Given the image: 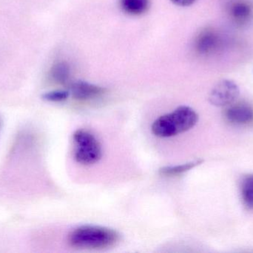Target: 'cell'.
I'll return each mask as SVG.
<instances>
[{
	"instance_id": "2",
	"label": "cell",
	"mask_w": 253,
	"mask_h": 253,
	"mask_svg": "<svg viewBox=\"0 0 253 253\" xmlns=\"http://www.w3.org/2000/svg\"><path fill=\"white\" fill-rule=\"evenodd\" d=\"M199 115L191 107H178L169 114L161 116L152 125V132L159 138H170L194 127Z\"/></svg>"
},
{
	"instance_id": "5",
	"label": "cell",
	"mask_w": 253,
	"mask_h": 253,
	"mask_svg": "<svg viewBox=\"0 0 253 253\" xmlns=\"http://www.w3.org/2000/svg\"><path fill=\"white\" fill-rule=\"evenodd\" d=\"M224 117L235 126H248L253 123V108L247 103L230 104L224 111Z\"/></svg>"
},
{
	"instance_id": "6",
	"label": "cell",
	"mask_w": 253,
	"mask_h": 253,
	"mask_svg": "<svg viewBox=\"0 0 253 253\" xmlns=\"http://www.w3.org/2000/svg\"><path fill=\"white\" fill-rule=\"evenodd\" d=\"M69 92L76 100L84 101L100 97L106 92V89L87 82L78 80L71 83Z\"/></svg>"
},
{
	"instance_id": "13",
	"label": "cell",
	"mask_w": 253,
	"mask_h": 253,
	"mask_svg": "<svg viewBox=\"0 0 253 253\" xmlns=\"http://www.w3.org/2000/svg\"><path fill=\"white\" fill-rule=\"evenodd\" d=\"M70 95V92L65 90L52 91L44 94L42 96L44 101L50 102H62L66 101Z\"/></svg>"
},
{
	"instance_id": "12",
	"label": "cell",
	"mask_w": 253,
	"mask_h": 253,
	"mask_svg": "<svg viewBox=\"0 0 253 253\" xmlns=\"http://www.w3.org/2000/svg\"><path fill=\"white\" fill-rule=\"evenodd\" d=\"M230 13L236 22H245L251 16V9L246 3L236 2L232 6Z\"/></svg>"
},
{
	"instance_id": "7",
	"label": "cell",
	"mask_w": 253,
	"mask_h": 253,
	"mask_svg": "<svg viewBox=\"0 0 253 253\" xmlns=\"http://www.w3.org/2000/svg\"><path fill=\"white\" fill-rule=\"evenodd\" d=\"M219 37L212 29H205L199 33L195 42L196 51L201 54H209L218 47Z\"/></svg>"
},
{
	"instance_id": "10",
	"label": "cell",
	"mask_w": 253,
	"mask_h": 253,
	"mask_svg": "<svg viewBox=\"0 0 253 253\" xmlns=\"http://www.w3.org/2000/svg\"><path fill=\"white\" fill-rule=\"evenodd\" d=\"M50 76L56 83L65 85L69 83L71 68L65 62H58L52 67Z\"/></svg>"
},
{
	"instance_id": "11",
	"label": "cell",
	"mask_w": 253,
	"mask_h": 253,
	"mask_svg": "<svg viewBox=\"0 0 253 253\" xmlns=\"http://www.w3.org/2000/svg\"><path fill=\"white\" fill-rule=\"evenodd\" d=\"M122 9L131 15H139L148 8L149 0H120Z\"/></svg>"
},
{
	"instance_id": "3",
	"label": "cell",
	"mask_w": 253,
	"mask_h": 253,
	"mask_svg": "<svg viewBox=\"0 0 253 253\" xmlns=\"http://www.w3.org/2000/svg\"><path fill=\"white\" fill-rule=\"evenodd\" d=\"M74 158L83 165L97 163L102 156V149L99 141L90 132L78 129L73 136Z\"/></svg>"
},
{
	"instance_id": "8",
	"label": "cell",
	"mask_w": 253,
	"mask_h": 253,
	"mask_svg": "<svg viewBox=\"0 0 253 253\" xmlns=\"http://www.w3.org/2000/svg\"><path fill=\"white\" fill-rule=\"evenodd\" d=\"M240 190L244 205L248 209H253V174L242 179Z\"/></svg>"
},
{
	"instance_id": "14",
	"label": "cell",
	"mask_w": 253,
	"mask_h": 253,
	"mask_svg": "<svg viewBox=\"0 0 253 253\" xmlns=\"http://www.w3.org/2000/svg\"><path fill=\"white\" fill-rule=\"evenodd\" d=\"M175 5L180 6V7H187L191 5L195 2L196 0H170Z\"/></svg>"
},
{
	"instance_id": "1",
	"label": "cell",
	"mask_w": 253,
	"mask_h": 253,
	"mask_svg": "<svg viewBox=\"0 0 253 253\" xmlns=\"http://www.w3.org/2000/svg\"><path fill=\"white\" fill-rule=\"evenodd\" d=\"M68 240L77 249L104 250L115 246L120 242V235L108 227L84 225L73 230Z\"/></svg>"
},
{
	"instance_id": "9",
	"label": "cell",
	"mask_w": 253,
	"mask_h": 253,
	"mask_svg": "<svg viewBox=\"0 0 253 253\" xmlns=\"http://www.w3.org/2000/svg\"><path fill=\"white\" fill-rule=\"evenodd\" d=\"M202 162L203 160H198L196 161L178 165V166H165V167L161 168L159 169V174L162 176L165 177H173L182 175V174L190 171V169L199 166L202 163Z\"/></svg>"
},
{
	"instance_id": "4",
	"label": "cell",
	"mask_w": 253,
	"mask_h": 253,
	"mask_svg": "<svg viewBox=\"0 0 253 253\" xmlns=\"http://www.w3.org/2000/svg\"><path fill=\"white\" fill-rule=\"evenodd\" d=\"M239 94L240 89L234 81L223 80L212 88L210 93L209 101L215 106H228L237 100Z\"/></svg>"
}]
</instances>
